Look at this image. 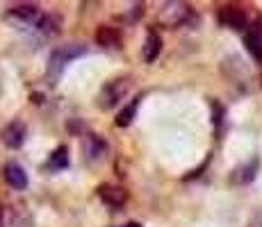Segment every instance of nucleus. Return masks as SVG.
Segmentation results:
<instances>
[{
	"label": "nucleus",
	"mask_w": 262,
	"mask_h": 227,
	"mask_svg": "<svg viewBox=\"0 0 262 227\" xmlns=\"http://www.w3.org/2000/svg\"><path fill=\"white\" fill-rule=\"evenodd\" d=\"M119 32L114 28H110V25H103V28H98V32H96V43L103 45V48H117L119 45Z\"/></svg>",
	"instance_id": "obj_11"
},
{
	"label": "nucleus",
	"mask_w": 262,
	"mask_h": 227,
	"mask_svg": "<svg viewBox=\"0 0 262 227\" xmlns=\"http://www.w3.org/2000/svg\"><path fill=\"white\" fill-rule=\"evenodd\" d=\"M3 175H5V182H7V184L12 186L14 191L28 189V173L23 170V166H18V164H14V161H9V164L5 166Z\"/></svg>",
	"instance_id": "obj_8"
},
{
	"label": "nucleus",
	"mask_w": 262,
	"mask_h": 227,
	"mask_svg": "<svg viewBox=\"0 0 262 227\" xmlns=\"http://www.w3.org/2000/svg\"><path fill=\"white\" fill-rule=\"evenodd\" d=\"M160 50H162V39L155 30H148L146 32V41L142 45V55H144V62L146 64H153L155 59L160 57Z\"/></svg>",
	"instance_id": "obj_10"
},
{
	"label": "nucleus",
	"mask_w": 262,
	"mask_h": 227,
	"mask_svg": "<svg viewBox=\"0 0 262 227\" xmlns=\"http://www.w3.org/2000/svg\"><path fill=\"white\" fill-rule=\"evenodd\" d=\"M87 53V45L82 43H67V45H57L48 57V75L53 80H57L62 75V70L67 68V64H71L73 59L82 57Z\"/></svg>",
	"instance_id": "obj_1"
},
{
	"label": "nucleus",
	"mask_w": 262,
	"mask_h": 227,
	"mask_svg": "<svg viewBox=\"0 0 262 227\" xmlns=\"http://www.w3.org/2000/svg\"><path fill=\"white\" fill-rule=\"evenodd\" d=\"M244 43H246V50L251 53V57L262 64V25L260 23L251 25V32H246Z\"/></svg>",
	"instance_id": "obj_9"
},
{
	"label": "nucleus",
	"mask_w": 262,
	"mask_h": 227,
	"mask_svg": "<svg viewBox=\"0 0 262 227\" xmlns=\"http://www.w3.org/2000/svg\"><path fill=\"white\" fill-rule=\"evenodd\" d=\"M255 170H258V159L251 161V164H246L244 168H239L237 175H235V180L242 182V184H246V182H251V180L255 178Z\"/></svg>",
	"instance_id": "obj_14"
},
{
	"label": "nucleus",
	"mask_w": 262,
	"mask_h": 227,
	"mask_svg": "<svg viewBox=\"0 0 262 227\" xmlns=\"http://www.w3.org/2000/svg\"><path fill=\"white\" fill-rule=\"evenodd\" d=\"M25 134H28V132H25V125L21 123V120H12V123L3 130L0 139H3V143L7 145V148L16 150V148H21V145H23Z\"/></svg>",
	"instance_id": "obj_7"
},
{
	"label": "nucleus",
	"mask_w": 262,
	"mask_h": 227,
	"mask_svg": "<svg viewBox=\"0 0 262 227\" xmlns=\"http://www.w3.org/2000/svg\"><path fill=\"white\" fill-rule=\"evenodd\" d=\"M9 14H12L14 18H18V21L32 25V28H41L43 18H46V14H41V9L37 7V5H16V7L9 9Z\"/></svg>",
	"instance_id": "obj_5"
},
{
	"label": "nucleus",
	"mask_w": 262,
	"mask_h": 227,
	"mask_svg": "<svg viewBox=\"0 0 262 227\" xmlns=\"http://www.w3.org/2000/svg\"><path fill=\"white\" fill-rule=\"evenodd\" d=\"M48 168L50 170H64V168H69V150L64 148V145H59V148L55 150L53 155H50Z\"/></svg>",
	"instance_id": "obj_12"
},
{
	"label": "nucleus",
	"mask_w": 262,
	"mask_h": 227,
	"mask_svg": "<svg viewBox=\"0 0 262 227\" xmlns=\"http://www.w3.org/2000/svg\"><path fill=\"white\" fill-rule=\"evenodd\" d=\"M121 227H139V225H135V223H130V225H121Z\"/></svg>",
	"instance_id": "obj_15"
},
{
	"label": "nucleus",
	"mask_w": 262,
	"mask_h": 227,
	"mask_svg": "<svg viewBox=\"0 0 262 227\" xmlns=\"http://www.w3.org/2000/svg\"><path fill=\"white\" fill-rule=\"evenodd\" d=\"M160 21L169 28H183V25L194 21V12L185 3H167L160 12Z\"/></svg>",
	"instance_id": "obj_2"
},
{
	"label": "nucleus",
	"mask_w": 262,
	"mask_h": 227,
	"mask_svg": "<svg viewBox=\"0 0 262 227\" xmlns=\"http://www.w3.org/2000/svg\"><path fill=\"white\" fill-rule=\"evenodd\" d=\"M98 198L107 207H112V209H121V207L128 203V193H125L121 186H114V184H100Z\"/></svg>",
	"instance_id": "obj_6"
},
{
	"label": "nucleus",
	"mask_w": 262,
	"mask_h": 227,
	"mask_svg": "<svg viewBox=\"0 0 262 227\" xmlns=\"http://www.w3.org/2000/svg\"><path fill=\"white\" fill-rule=\"evenodd\" d=\"M216 18H219V23L224 25V28H230V30H235V32H244V30L249 28V18H246V14L237 7H221Z\"/></svg>",
	"instance_id": "obj_4"
},
{
	"label": "nucleus",
	"mask_w": 262,
	"mask_h": 227,
	"mask_svg": "<svg viewBox=\"0 0 262 227\" xmlns=\"http://www.w3.org/2000/svg\"><path fill=\"white\" fill-rule=\"evenodd\" d=\"M137 105H139V98H135L133 103L128 105V107H123V109H121L119 116H117V125H119V128H128V125L133 123L135 114H137Z\"/></svg>",
	"instance_id": "obj_13"
},
{
	"label": "nucleus",
	"mask_w": 262,
	"mask_h": 227,
	"mask_svg": "<svg viewBox=\"0 0 262 227\" xmlns=\"http://www.w3.org/2000/svg\"><path fill=\"white\" fill-rule=\"evenodd\" d=\"M130 91V80L128 78H119V80H112V82H107L103 89H100V107L103 109H110L114 107V105H119L121 100L128 95Z\"/></svg>",
	"instance_id": "obj_3"
}]
</instances>
